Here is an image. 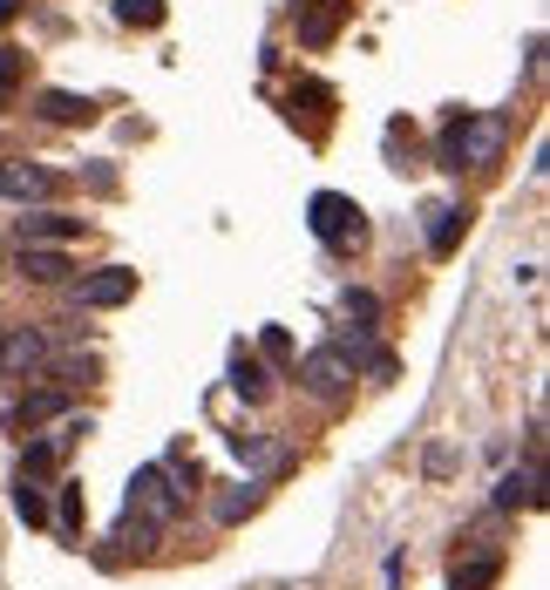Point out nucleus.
Masks as SVG:
<instances>
[{
    "mask_svg": "<svg viewBox=\"0 0 550 590\" xmlns=\"http://www.w3.org/2000/svg\"><path fill=\"white\" fill-rule=\"evenodd\" d=\"M503 143H509V123L496 109H483V115H449L442 123V143H436V164L449 170V177H462V170H496L503 164Z\"/></svg>",
    "mask_w": 550,
    "mask_h": 590,
    "instance_id": "f257e3e1",
    "label": "nucleus"
},
{
    "mask_svg": "<svg viewBox=\"0 0 550 590\" xmlns=\"http://www.w3.org/2000/svg\"><path fill=\"white\" fill-rule=\"evenodd\" d=\"M306 224H312V238H320L327 252H361L367 245V211L353 204V197H340V190H320L306 204Z\"/></svg>",
    "mask_w": 550,
    "mask_h": 590,
    "instance_id": "f03ea898",
    "label": "nucleus"
},
{
    "mask_svg": "<svg viewBox=\"0 0 550 590\" xmlns=\"http://www.w3.org/2000/svg\"><path fill=\"white\" fill-rule=\"evenodd\" d=\"M130 516H143L156 530H170L184 516V489L164 476V461H150V468H136V476H130Z\"/></svg>",
    "mask_w": 550,
    "mask_h": 590,
    "instance_id": "7ed1b4c3",
    "label": "nucleus"
},
{
    "mask_svg": "<svg viewBox=\"0 0 550 590\" xmlns=\"http://www.w3.org/2000/svg\"><path fill=\"white\" fill-rule=\"evenodd\" d=\"M82 435H89V414H82V421H68V414H62V427H55V435H34V442L21 448V476H28V482H42V476H62L68 448L82 442Z\"/></svg>",
    "mask_w": 550,
    "mask_h": 590,
    "instance_id": "20e7f679",
    "label": "nucleus"
},
{
    "mask_svg": "<svg viewBox=\"0 0 550 590\" xmlns=\"http://www.w3.org/2000/svg\"><path fill=\"white\" fill-rule=\"evenodd\" d=\"M299 387L312 393V401H327V408H340L346 393H353V367L340 360L333 346H312L306 360H299Z\"/></svg>",
    "mask_w": 550,
    "mask_h": 590,
    "instance_id": "39448f33",
    "label": "nucleus"
},
{
    "mask_svg": "<svg viewBox=\"0 0 550 590\" xmlns=\"http://www.w3.org/2000/svg\"><path fill=\"white\" fill-rule=\"evenodd\" d=\"M48 367V339H42V326H8V333H0V374H8V380H34V374H42Z\"/></svg>",
    "mask_w": 550,
    "mask_h": 590,
    "instance_id": "423d86ee",
    "label": "nucleus"
},
{
    "mask_svg": "<svg viewBox=\"0 0 550 590\" xmlns=\"http://www.w3.org/2000/svg\"><path fill=\"white\" fill-rule=\"evenodd\" d=\"M130 299H136V271L130 265H102V271H89V279L75 286V305H82V312H116Z\"/></svg>",
    "mask_w": 550,
    "mask_h": 590,
    "instance_id": "0eeeda50",
    "label": "nucleus"
},
{
    "mask_svg": "<svg viewBox=\"0 0 550 590\" xmlns=\"http://www.w3.org/2000/svg\"><path fill=\"white\" fill-rule=\"evenodd\" d=\"M346 8H353V0H299V8H293L299 48H333L340 27H346Z\"/></svg>",
    "mask_w": 550,
    "mask_h": 590,
    "instance_id": "6e6552de",
    "label": "nucleus"
},
{
    "mask_svg": "<svg viewBox=\"0 0 550 590\" xmlns=\"http://www.w3.org/2000/svg\"><path fill=\"white\" fill-rule=\"evenodd\" d=\"M0 197H8V204H48L55 177L42 164H28V156H0Z\"/></svg>",
    "mask_w": 550,
    "mask_h": 590,
    "instance_id": "1a4fd4ad",
    "label": "nucleus"
},
{
    "mask_svg": "<svg viewBox=\"0 0 550 590\" xmlns=\"http://www.w3.org/2000/svg\"><path fill=\"white\" fill-rule=\"evenodd\" d=\"M333 353H340L346 367H367L374 380H395V353L374 339V326H346V333L333 339Z\"/></svg>",
    "mask_w": 550,
    "mask_h": 590,
    "instance_id": "9d476101",
    "label": "nucleus"
},
{
    "mask_svg": "<svg viewBox=\"0 0 550 590\" xmlns=\"http://www.w3.org/2000/svg\"><path fill=\"white\" fill-rule=\"evenodd\" d=\"M82 218H68V211H48V204H34L28 218H21V245H75L82 238Z\"/></svg>",
    "mask_w": 550,
    "mask_h": 590,
    "instance_id": "9b49d317",
    "label": "nucleus"
},
{
    "mask_svg": "<svg viewBox=\"0 0 550 590\" xmlns=\"http://www.w3.org/2000/svg\"><path fill=\"white\" fill-rule=\"evenodd\" d=\"M62 414H68V393L62 387H42V393H21V401L8 408V427H14V435H34V427H48Z\"/></svg>",
    "mask_w": 550,
    "mask_h": 590,
    "instance_id": "f8f14e48",
    "label": "nucleus"
},
{
    "mask_svg": "<svg viewBox=\"0 0 550 590\" xmlns=\"http://www.w3.org/2000/svg\"><path fill=\"white\" fill-rule=\"evenodd\" d=\"M34 109H42V123H62V130L96 123V102L75 96V89H42V96H34Z\"/></svg>",
    "mask_w": 550,
    "mask_h": 590,
    "instance_id": "ddd939ff",
    "label": "nucleus"
},
{
    "mask_svg": "<svg viewBox=\"0 0 550 590\" xmlns=\"http://www.w3.org/2000/svg\"><path fill=\"white\" fill-rule=\"evenodd\" d=\"M462 231H469V211L462 204H428V258H455Z\"/></svg>",
    "mask_w": 550,
    "mask_h": 590,
    "instance_id": "4468645a",
    "label": "nucleus"
},
{
    "mask_svg": "<svg viewBox=\"0 0 550 590\" xmlns=\"http://www.w3.org/2000/svg\"><path fill=\"white\" fill-rule=\"evenodd\" d=\"M14 265H21V279H34V286H62L68 271H75L55 245H21V258H14Z\"/></svg>",
    "mask_w": 550,
    "mask_h": 590,
    "instance_id": "2eb2a0df",
    "label": "nucleus"
},
{
    "mask_svg": "<svg viewBox=\"0 0 550 590\" xmlns=\"http://www.w3.org/2000/svg\"><path fill=\"white\" fill-rule=\"evenodd\" d=\"M496 509H530V502H543V489H537V468L524 461V468H509V476L496 482V496H490Z\"/></svg>",
    "mask_w": 550,
    "mask_h": 590,
    "instance_id": "dca6fc26",
    "label": "nucleus"
},
{
    "mask_svg": "<svg viewBox=\"0 0 550 590\" xmlns=\"http://www.w3.org/2000/svg\"><path fill=\"white\" fill-rule=\"evenodd\" d=\"M503 549H483V557H469V564H455V577H449V590H490L496 577H503Z\"/></svg>",
    "mask_w": 550,
    "mask_h": 590,
    "instance_id": "f3484780",
    "label": "nucleus"
},
{
    "mask_svg": "<svg viewBox=\"0 0 550 590\" xmlns=\"http://www.w3.org/2000/svg\"><path fill=\"white\" fill-rule=\"evenodd\" d=\"M258 502H265V482H239V489H224V496H218V523H245Z\"/></svg>",
    "mask_w": 550,
    "mask_h": 590,
    "instance_id": "a211bd4d",
    "label": "nucleus"
},
{
    "mask_svg": "<svg viewBox=\"0 0 550 590\" xmlns=\"http://www.w3.org/2000/svg\"><path fill=\"white\" fill-rule=\"evenodd\" d=\"M231 387H239L245 401H265V393H272V374H265V360L239 353V360H231Z\"/></svg>",
    "mask_w": 550,
    "mask_h": 590,
    "instance_id": "6ab92c4d",
    "label": "nucleus"
},
{
    "mask_svg": "<svg viewBox=\"0 0 550 590\" xmlns=\"http://www.w3.org/2000/svg\"><path fill=\"white\" fill-rule=\"evenodd\" d=\"M21 82H28V48H0V115L14 109Z\"/></svg>",
    "mask_w": 550,
    "mask_h": 590,
    "instance_id": "aec40b11",
    "label": "nucleus"
},
{
    "mask_svg": "<svg viewBox=\"0 0 550 590\" xmlns=\"http://www.w3.org/2000/svg\"><path fill=\"white\" fill-rule=\"evenodd\" d=\"M55 523H62L68 536H82V523H89V496H82V482H62V502H55Z\"/></svg>",
    "mask_w": 550,
    "mask_h": 590,
    "instance_id": "412c9836",
    "label": "nucleus"
},
{
    "mask_svg": "<svg viewBox=\"0 0 550 590\" xmlns=\"http://www.w3.org/2000/svg\"><path fill=\"white\" fill-rule=\"evenodd\" d=\"M156 536H164V530H156V523H143V516H130V509H123V523H116V543H123V549L150 557V549H156Z\"/></svg>",
    "mask_w": 550,
    "mask_h": 590,
    "instance_id": "4be33fe9",
    "label": "nucleus"
},
{
    "mask_svg": "<svg viewBox=\"0 0 550 590\" xmlns=\"http://www.w3.org/2000/svg\"><path fill=\"white\" fill-rule=\"evenodd\" d=\"M164 0H116V21H123V27H164Z\"/></svg>",
    "mask_w": 550,
    "mask_h": 590,
    "instance_id": "5701e85b",
    "label": "nucleus"
},
{
    "mask_svg": "<svg viewBox=\"0 0 550 590\" xmlns=\"http://www.w3.org/2000/svg\"><path fill=\"white\" fill-rule=\"evenodd\" d=\"M340 312H346V326H374V320H381V299L361 292V286H346V292H340Z\"/></svg>",
    "mask_w": 550,
    "mask_h": 590,
    "instance_id": "b1692460",
    "label": "nucleus"
},
{
    "mask_svg": "<svg viewBox=\"0 0 550 590\" xmlns=\"http://www.w3.org/2000/svg\"><path fill=\"white\" fill-rule=\"evenodd\" d=\"M14 516H21V523H48V496H42V482H28V476L14 482Z\"/></svg>",
    "mask_w": 550,
    "mask_h": 590,
    "instance_id": "393cba45",
    "label": "nucleus"
},
{
    "mask_svg": "<svg viewBox=\"0 0 550 590\" xmlns=\"http://www.w3.org/2000/svg\"><path fill=\"white\" fill-rule=\"evenodd\" d=\"M164 476H170V482H177V489H184V502H190V489H205V468H198V461H190V455H184V448H177V455H170V461H164Z\"/></svg>",
    "mask_w": 550,
    "mask_h": 590,
    "instance_id": "a878e982",
    "label": "nucleus"
},
{
    "mask_svg": "<svg viewBox=\"0 0 550 590\" xmlns=\"http://www.w3.org/2000/svg\"><path fill=\"white\" fill-rule=\"evenodd\" d=\"M55 374L75 387V380H96V360H89V353H75V360H55Z\"/></svg>",
    "mask_w": 550,
    "mask_h": 590,
    "instance_id": "bb28decb",
    "label": "nucleus"
},
{
    "mask_svg": "<svg viewBox=\"0 0 550 590\" xmlns=\"http://www.w3.org/2000/svg\"><path fill=\"white\" fill-rule=\"evenodd\" d=\"M265 360H279V367L293 360V339H286L279 326H265Z\"/></svg>",
    "mask_w": 550,
    "mask_h": 590,
    "instance_id": "cd10ccee",
    "label": "nucleus"
},
{
    "mask_svg": "<svg viewBox=\"0 0 550 590\" xmlns=\"http://www.w3.org/2000/svg\"><path fill=\"white\" fill-rule=\"evenodd\" d=\"M14 14H21V0H0V27H8Z\"/></svg>",
    "mask_w": 550,
    "mask_h": 590,
    "instance_id": "c85d7f7f",
    "label": "nucleus"
}]
</instances>
